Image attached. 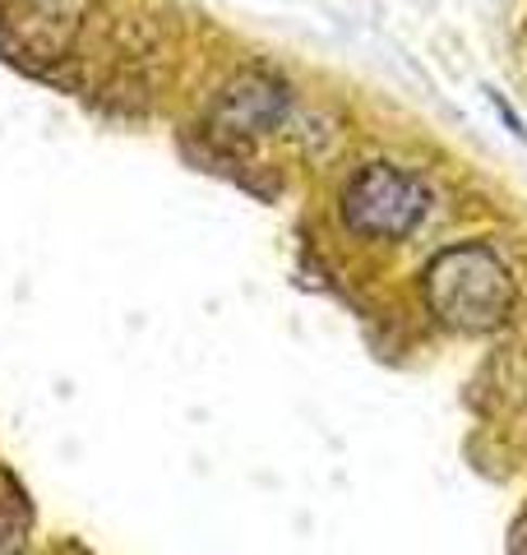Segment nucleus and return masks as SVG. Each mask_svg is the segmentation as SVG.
Returning <instances> with one entry per match:
<instances>
[{
	"instance_id": "nucleus-3",
	"label": "nucleus",
	"mask_w": 527,
	"mask_h": 555,
	"mask_svg": "<svg viewBox=\"0 0 527 555\" xmlns=\"http://www.w3.org/2000/svg\"><path fill=\"white\" fill-rule=\"evenodd\" d=\"M287 116V89L269 75H245L218 98L214 107V134L222 144H245V139L269 134Z\"/></svg>"
},
{
	"instance_id": "nucleus-1",
	"label": "nucleus",
	"mask_w": 527,
	"mask_h": 555,
	"mask_svg": "<svg viewBox=\"0 0 527 555\" xmlns=\"http://www.w3.org/2000/svg\"><path fill=\"white\" fill-rule=\"evenodd\" d=\"M421 297L453 334H490L514 310V273L490 246L463 241V246H445L426 264Z\"/></svg>"
},
{
	"instance_id": "nucleus-2",
	"label": "nucleus",
	"mask_w": 527,
	"mask_h": 555,
	"mask_svg": "<svg viewBox=\"0 0 527 555\" xmlns=\"http://www.w3.org/2000/svg\"><path fill=\"white\" fill-rule=\"evenodd\" d=\"M430 208V190L421 185L412 171L394 163H371L343 190V222L347 232L365 241H402L421 228Z\"/></svg>"
}]
</instances>
